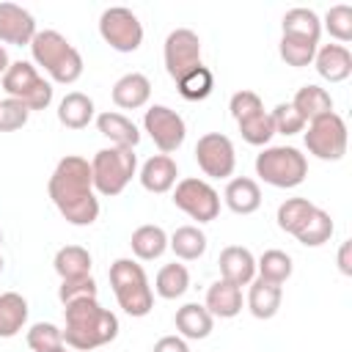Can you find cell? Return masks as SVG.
<instances>
[{
	"label": "cell",
	"instance_id": "obj_36",
	"mask_svg": "<svg viewBox=\"0 0 352 352\" xmlns=\"http://www.w3.org/2000/svg\"><path fill=\"white\" fill-rule=\"evenodd\" d=\"M236 126H239V135H242V140L245 143H250V146H267L270 140H272V135H275V126H272V118H270V113H253V116H248V118H242V121H236Z\"/></svg>",
	"mask_w": 352,
	"mask_h": 352
},
{
	"label": "cell",
	"instance_id": "obj_16",
	"mask_svg": "<svg viewBox=\"0 0 352 352\" xmlns=\"http://www.w3.org/2000/svg\"><path fill=\"white\" fill-rule=\"evenodd\" d=\"M110 96H113V104L121 110H140L151 99V80L140 72H126L116 80Z\"/></svg>",
	"mask_w": 352,
	"mask_h": 352
},
{
	"label": "cell",
	"instance_id": "obj_9",
	"mask_svg": "<svg viewBox=\"0 0 352 352\" xmlns=\"http://www.w3.org/2000/svg\"><path fill=\"white\" fill-rule=\"evenodd\" d=\"M99 36L116 52H135L143 44V25L135 11L124 6H110L99 16Z\"/></svg>",
	"mask_w": 352,
	"mask_h": 352
},
{
	"label": "cell",
	"instance_id": "obj_35",
	"mask_svg": "<svg viewBox=\"0 0 352 352\" xmlns=\"http://www.w3.org/2000/svg\"><path fill=\"white\" fill-rule=\"evenodd\" d=\"M176 88H179V94H182L187 102H204V99L214 91V74L201 63V66H195L192 72H187L184 77H179V80H176Z\"/></svg>",
	"mask_w": 352,
	"mask_h": 352
},
{
	"label": "cell",
	"instance_id": "obj_2",
	"mask_svg": "<svg viewBox=\"0 0 352 352\" xmlns=\"http://www.w3.org/2000/svg\"><path fill=\"white\" fill-rule=\"evenodd\" d=\"M63 344L74 352H94L118 336V316L102 308L99 297L63 305Z\"/></svg>",
	"mask_w": 352,
	"mask_h": 352
},
{
	"label": "cell",
	"instance_id": "obj_47",
	"mask_svg": "<svg viewBox=\"0 0 352 352\" xmlns=\"http://www.w3.org/2000/svg\"><path fill=\"white\" fill-rule=\"evenodd\" d=\"M0 272H3V256H0Z\"/></svg>",
	"mask_w": 352,
	"mask_h": 352
},
{
	"label": "cell",
	"instance_id": "obj_1",
	"mask_svg": "<svg viewBox=\"0 0 352 352\" xmlns=\"http://www.w3.org/2000/svg\"><path fill=\"white\" fill-rule=\"evenodd\" d=\"M47 192L60 212V217L72 226H94L99 217V198L91 179V162L77 154H66L58 160Z\"/></svg>",
	"mask_w": 352,
	"mask_h": 352
},
{
	"label": "cell",
	"instance_id": "obj_33",
	"mask_svg": "<svg viewBox=\"0 0 352 352\" xmlns=\"http://www.w3.org/2000/svg\"><path fill=\"white\" fill-rule=\"evenodd\" d=\"M190 289V272L184 264H165L154 278V292L162 300H176Z\"/></svg>",
	"mask_w": 352,
	"mask_h": 352
},
{
	"label": "cell",
	"instance_id": "obj_49",
	"mask_svg": "<svg viewBox=\"0 0 352 352\" xmlns=\"http://www.w3.org/2000/svg\"><path fill=\"white\" fill-rule=\"evenodd\" d=\"M0 242H3V231H0Z\"/></svg>",
	"mask_w": 352,
	"mask_h": 352
},
{
	"label": "cell",
	"instance_id": "obj_39",
	"mask_svg": "<svg viewBox=\"0 0 352 352\" xmlns=\"http://www.w3.org/2000/svg\"><path fill=\"white\" fill-rule=\"evenodd\" d=\"M96 297H99V286L91 275L60 280V286H58V300L63 305H72V302H80V300H96Z\"/></svg>",
	"mask_w": 352,
	"mask_h": 352
},
{
	"label": "cell",
	"instance_id": "obj_21",
	"mask_svg": "<svg viewBox=\"0 0 352 352\" xmlns=\"http://www.w3.org/2000/svg\"><path fill=\"white\" fill-rule=\"evenodd\" d=\"M248 311L256 316V319H272L278 311H280V302H283V289L278 283H270L264 278H253L248 283Z\"/></svg>",
	"mask_w": 352,
	"mask_h": 352
},
{
	"label": "cell",
	"instance_id": "obj_5",
	"mask_svg": "<svg viewBox=\"0 0 352 352\" xmlns=\"http://www.w3.org/2000/svg\"><path fill=\"white\" fill-rule=\"evenodd\" d=\"M135 173H138V157H135V148H126V146L99 148L91 160L94 190L96 195H104V198L121 195Z\"/></svg>",
	"mask_w": 352,
	"mask_h": 352
},
{
	"label": "cell",
	"instance_id": "obj_4",
	"mask_svg": "<svg viewBox=\"0 0 352 352\" xmlns=\"http://www.w3.org/2000/svg\"><path fill=\"white\" fill-rule=\"evenodd\" d=\"M110 289L118 300V308L135 319L154 308V292L148 286L146 270L132 258H116L110 264Z\"/></svg>",
	"mask_w": 352,
	"mask_h": 352
},
{
	"label": "cell",
	"instance_id": "obj_18",
	"mask_svg": "<svg viewBox=\"0 0 352 352\" xmlns=\"http://www.w3.org/2000/svg\"><path fill=\"white\" fill-rule=\"evenodd\" d=\"M314 66H316V72H319L322 80H327V82H344L352 74V55L341 44H322V47H316Z\"/></svg>",
	"mask_w": 352,
	"mask_h": 352
},
{
	"label": "cell",
	"instance_id": "obj_40",
	"mask_svg": "<svg viewBox=\"0 0 352 352\" xmlns=\"http://www.w3.org/2000/svg\"><path fill=\"white\" fill-rule=\"evenodd\" d=\"M322 28L336 41H341V47H344L346 41H352V8L349 6H333V8H327Z\"/></svg>",
	"mask_w": 352,
	"mask_h": 352
},
{
	"label": "cell",
	"instance_id": "obj_45",
	"mask_svg": "<svg viewBox=\"0 0 352 352\" xmlns=\"http://www.w3.org/2000/svg\"><path fill=\"white\" fill-rule=\"evenodd\" d=\"M349 239L346 242H341V248H338V270L344 272V275H352V261H349Z\"/></svg>",
	"mask_w": 352,
	"mask_h": 352
},
{
	"label": "cell",
	"instance_id": "obj_42",
	"mask_svg": "<svg viewBox=\"0 0 352 352\" xmlns=\"http://www.w3.org/2000/svg\"><path fill=\"white\" fill-rule=\"evenodd\" d=\"M28 118H30V110L19 99L6 96L0 102V132H16L28 124Z\"/></svg>",
	"mask_w": 352,
	"mask_h": 352
},
{
	"label": "cell",
	"instance_id": "obj_8",
	"mask_svg": "<svg viewBox=\"0 0 352 352\" xmlns=\"http://www.w3.org/2000/svg\"><path fill=\"white\" fill-rule=\"evenodd\" d=\"M305 148L316 160L338 162L346 154V121L333 110L305 124Z\"/></svg>",
	"mask_w": 352,
	"mask_h": 352
},
{
	"label": "cell",
	"instance_id": "obj_17",
	"mask_svg": "<svg viewBox=\"0 0 352 352\" xmlns=\"http://www.w3.org/2000/svg\"><path fill=\"white\" fill-rule=\"evenodd\" d=\"M176 176H179V168H176V160L170 154H154L143 162L138 179L143 184V190L154 192V195H162V192H170L176 187Z\"/></svg>",
	"mask_w": 352,
	"mask_h": 352
},
{
	"label": "cell",
	"instance_id": "obj_15",
	"mask_svg": "<svg viewBox=\"0 0 352 352\" xmlns=\"http://www.w3.org/2000/svg\"><path fill=\"white\" fill-rule=\"evenodd\" d=\"M217 267H220V278L234 283V286H248L253 278H256V256L242 248V245H228L220 250V258H217Z\"/></svg>",
	"mask_w": 352,
	"mask_h": 352
},
{
	"label": "cell",
	"instance_id": "obj_23",
	"mask_svg": "<svg viewBox=\"0 0 352 352\" xmlns=\"http://www.w3.org/2000/svg\"><path fill=\"white\" fill-rule=\"evenodd\" d=\"M173 322H176V330H179V336H182L184 341H201V338H206V336L212 333V327H214V316H212L204 305H198V302H184V305L176 311Z\"/></svg>",
	"mask_w": 352,
	"mask_h": 352
},
{
	"label": "cell",
	"instance_id": "obj_10",
	"mask_svg": "<svg viewBox=\"0 0 352 352\" xmlns=\"http://www.w3.org/2000/svg\"><path fill=\"white\" fill-rule=\"evenodd\" d=\"M173 204L190 220H198V223H212L220 214V195H217V190L206 179H195V176H187V179L176 182Z\"/></svg>",
	"mask_w": 352,
	"mask_h": 352
},
{
	"label": "cell",
	"instance_id": "obj_46",
	"mask_svg": "<svg viewBox=\"0 0 352 352\" xmlns=\"http://www.w3.org/2000/svg\"><path fill=\"white\" fill-rule=\"evenodd\" d=\"M8 66H11V58H8V52H6V47L0 44V77L8 72Z\"/></svg>",
	"mask_w": 352,
	"mask_h": 352
},
{
	"label": "cell",
	"instance_id": "obj_14",
	"mask_svg": "<svg viewBox=\"0 0 352 352\" xmlns=\"http://www.w3.org/2000/svg\"><path fill=\"white\" fill-rule=\"evenodd\" d=\"M38 33L36 19L28 8L16 6V3H0V41L3 44H28L33 41V36Z\"/></svg>",
	"mask_w": 352,
	"mask_h": 352
},
{
	"label": "cell",
	"instance_id": "obj_43",
	"mask_svg": "<svg viewBox=\"0 0 352 352\" xmlns=\"http://www.w3.org/2000/svg\"><path fill=\"white\" fill-rule=\"evenodd\" d=\"M228 110H231L234 121H242V118H248L253 113H261L264 102H261V96L256 91H236L231 96V102H228Z\"/></svg>",
	"mask_w": 352,
	"mask_h": 352
},
{
	"label": "cell",
	"instance_id": "obj_11",
	"mask_svg": "<svg viewBox=\"0 0 352 352\" xmlns=\"http://www.w3.org/2000/svg\"><path fill=\"white\" fill-rule=\"evenodd\" d=\"M195 162L209 179H228L236 168V151L228 135L223 132H206L195 143Z\"/></svg>",
	"mask_w": 352,
	"mask_h": 352
},
{
	"label": "cell",
	"instance_id": "obj_22",
	"mask_svg": "<svg viewBox=\"0 0 352 352\" xmlns=\"http://www.w3.org/2000/svg\"><path fill=\"white\" fill-rule=\"evenodd\" d=\"M94 116H96V104L82 91H69L58 102V121L66 129H85L94 121Z\"/></svg>",
	"mask_w": 352,
	"mask_h": 352
},
{
	"label": "cell",
	"instance_id": "obj_31",
	"mask_svg": "<svg viewBox=\"0 0 352 352\" xmlns=\"http://www.w3.org/2000/svg\"><path fill=\"white\" fill-rule=\"evenodd\" d=\"M333 231H336L333 217H330L324 209H319V206H316V209L311 212V217L305 220V226L294 234V239H297L300 245H305V248H319V245L330 242Z\"/></svg>",
	"mask_w": 352,
	"mask_h": 352
},
{
	"label": "cell",
	"instance_id": "obj_41",
	"mask_svg": "<svg viewBox=\"0 0 352 352\" xmlns=\"http://www.w3.org/2000/svg\"><path fill=\"white\" fill-rule=\"evenodd\" d=\"M270 118H272L275 135H297V132L305 129V121H302V116L292 107V102H280V104L270 113Z\"/></svg>",
	"mask_w": 352,
	"mask_h": 352
},
{
	"label": "cell",
	"instance_id": "obj_29",
	"mask_svg": "<svg viewBox=\"0 0 352 352\" xmlns=\"http://www.w3.org/2000/svg\"><path fill=\"white\" fill-rule=\"evenodd\" d=\"M52 267H55V272L60 275V280H72V278H85V275H91L94 258H91V253H88L82 245H63V248L55 253Z\"/></svg>",
	"mask_w": 352,
	"mask_h": 352
},
{
	"label": "cell",
	"instance_id": "obj_38",
	"mask_svg": "<svg viewBox=\"0 0 352 352\" xmlns=\"http://www.w3.org/2000/svg\"><path fill=\"white\" fill-rule=\"evenodd\" d=\"M316 47H319V44H311V41H302V38H289V36H280L278 52H280V58L286 60V66L302 69V66H311V63H314Z\"/></svg>",
	"mask_w": 352,
	"mask_h": 352
},
{
	"label": "cell",
	"instance_id": "obj_12",
	"mask_svg": "<svg viewBox=\"0 0 352 352\" xmlns=\"http://www.w3.org/2000/svg\"><path fill=\"white\" fill-rule=\"evenodd\" d=\"M143 129L148 132V138L154 140V146L162 154H173L176 148H182V143L187 138L184 118L176 110H170L168 104H151L143 113Z\"/></svg>",
	"mask_w": 352,
	"mask_h": 352
},
{
	"label": "cell",
	"instance_id": "obj_44",
	"mask_svg": "<svg viewBox=\"0 0 352 352\" xmlns=\"http://www.w3.org/2000/svg\"><path fill=\"white\" fill-rule=\"evenodd\" d=\"M151 352H190V344L182 336H162Z\"/></svg>",
	"mask_w": 352,
	"mask_h": 352
},
{
	"label": "cell",
	"instance_id": "obj_7",
	"mask_svg": "<svg viewBox=\"0 0 352 352\" xmlns=\"http://www.w3.org/2000/svg\"><path fill=\"white\" fill-rule=\"evenodd\" d=\"M3 91L11 99L28 104V110H47L52 102V82L38 74L30 60H11L8 72L3 74Z\"/></svg>",
	"mask_w": 352,
	"mask_h": 352
},
{
	"label": "cell",
	"instance_id": "obj_27",
	"mask_svg": "<svg viewBox=\"0 0 352 352\" xmlns=\"http://www.w3.org/2000/svg\"><path fill=\"white\" fill-rule=\"evenodd\" d=\"M28 300L19 292H3L0 294V338H14L28 324Z\"/></svg>",
	"mask_w": 352,
	"mask_h": 352
},
{
	"label": "cell",
	"instance_id": "obj_48",
	"mask_svg": "<svg viewBox=\"0 0 352 352\" xmlns=\"http://www.w3.org/2000/svg\"><path fill=\"white\" fill-rule=\"evenodd\" d=\"M58 352H69V349H66V346H63V349H58Z\"/></svg>",
	"mask_w": 352,
	"mask_h": 352
},
{
	"label": "cell",
	"instance_id": "obj_32",
	"mask_svg": "<svg viewBox=\"0 0 352 352\" xmlns=\"http://www.w3.org/2000/svg\"><path fill=\"white\" fill-rule=\"evenodd\" d=\"M292 270H294L292 256L283 253V250H278V248L264 250V253L256 258V272H258V278H264V280H270V283H278V286H283V283L292 278Z\"/></svg>",
	"mask_w": 352,
	"mask_h": 352
},
{
	"label": "cell",
	"instance_id": "obj_34",
	"mask_svg": "<svg viewBox=\"0 0 352 352\" xmlns=\"http://www.w3.org/2000/svg\"><path fill=\"white\" fill-rule=\"evenodd\" d=\"M314 209H316V204H311L308 198H286V201L278 206V214H275L278 228L294 236V234L305 226V220L311 217Z\"/></svg>",
	"mask_w": 352,
	"mask_h": 352
},
{
	"label": "cell",
	"instance_id": "obj_19",
	"mask_svg": "<svg viewBox=\"0 0 352 352\" xmlns=\"http://www.w3.org/2000/svg\"><path fill=\"white\" fill-rule=\"evenodd\" d=\"M223 201L234 214H253L261 206V187L250 176H234L226 184Z\"/></svg>",
	"mask_w": 352,
	"mask_h": 352
},
{
	"label": "cell",
	"instance_id": "obj_20",
	"mask_svg": "<svg viewBox=\"0 0 352 352\" xmlns=\"http://www.w3.org/2000/svg\"><path fill=\"white\" fill-rule=\"evenodd\" d=\"M96 129L110 140V146H126L135 148L140 143V129L135 126L132 118H126L124 113L116 110H104L96 116Z\"/></svg>",
	"mask_w": 352,
	"mask_h": 352
},
{
	"label": "cell",
	"instance_id": "obj_6",
	"mask_svg": "<svg viewBox=\"0 0 352 352\" xmlns=\"http://www.w3.org/2000/svg\"><path fill=\"white\" fill-rule=\"evenodd\" d=\"M256 176L270 187L292 190L305 182L308 160L294 146H264L256 154Z\"/></svg>",
	"mask_w": 352,
	"mask_h": 352
},
{
	"label": "cell",
	"instance_id": "obj_37",
	"mask_svg": "<svg viewBox=\"0 0 352 352\" xmlns=\"http://www.w3.org/2000/svg\"><path fill=\"white\" fill-rule=\"evenodd\" d=\"M25 338H28V346L33 352H58V349L66 346L63 344V330L58 324H52V322H36V324H30V330H28Z\"/></svg>",
	"mask_w": 352,
	"mask_h": 352
},
{
	"label": "cell",
	"instance_id": "obj_3",
	"mask_svg": "<svg viewBox=\"0 0 352 352\" xmlns=\"http://www.w3.org/2000/svg\"><path fill=\"white\" fill-rule=\"evenodd\" d=\"M33 63L41 66L52 82L72 85L82 77V55L69 44V38L58 30H38L30 41Z\"/></svg>",
	"mask_w": 352,
	"mask_h": 352
},
{
	"label": "cell",
	"instance_id": "obj_26",
	"mask_svg": "<svg viewBox=\"0 0 352 352\" xmlns=\"http://www.w3.org/2000/svg\"><path fill=\"white\" fill-rule=\"evenodd\" d=\"M292 107H294V110L302 116V121L308 124V121H314V118H319V116L333 113V96H330V91H324L322 85L308 82V85L297 88V94H294V99H292Z\"/></svg>",
	"mask_w": 352,
	"mask_h": 352
},
{
	"label": "cell",
	"instance_id": "obj_24",
	"mask_svg": "<svg viewBox=\"0 0 352 352\" xmlns=\"http://www.w3.org/2000/svg\"><path fill=\"white\" fill-rule=\"evenodd\" d=\"M204 308H206L212 316L234 319V316L242 311V289L220 278V280H214V283L206 289V302H204Z\"/></svg>",
	"mask_w": 352,
	"mask_h": 352
},
{
	"label": "cell",
	"instance_id": "obj_25",
	"mask_svg": "<svg viewBox=\"0 0 352 352\" xmlns=\"http://www.w3.org/2000/svg\"><path fill=\"white\" fill-rule=\"evenodd\" d=\"M280 30L283 36L289 38H302V41H311V44H319V36H322V19L314 8H289L280 19Z\"/></svg>",
	"mask_w": 352,
	"mask_h": 352
},
{
	"label": "cell",
	"instance_id": "obj_13",
	"mask_svg": "<svg viewBox=\"0 0 352 352\" xmlns=\"http://www.w3.org/2000/svg\"><path fill=\"white\" fill-rule=\"evenodd\" d=\"M162 60H165V72L179 80L187 72H192L195 66H201V38L195 30L190 28H176L168 33L165 44H162Z\"/></svg>",
	"mask_w": 352,
	"mask_h": 352
},
{
	"label": "cell",
	"instance_id": "obj_30",
	"mask_svg": "<svg viewBox=\"0 0 352 352\" xmlns=\"http://www.w3.org/2000/svg\"><path fill=\"white\" fill-rule=\"evenodd\" d=\"M206 234L198 226H179L170 236H168V248L173 250L176 258L182 261H195L206 253Z\"/></svg>",
	"mask_w": 352,
	"mask_h": 352
},
{
	"label": "cell",
	"instance_id": "obj_28",
	"mask_svg": "<svg viewBox=\"0 0 352 352\" xmlns=\"http://www.w3.org/2000/svg\"><path fill=\"white\" fill-rule=\"evenodd\" d=\"M129 248L140 261H154L168 250V234H165V228H160L154 223H146V226L132 231Z\"/></svg>",
	"mask_w": 352,
	"mask_h": 352
}]
</instances>
